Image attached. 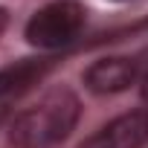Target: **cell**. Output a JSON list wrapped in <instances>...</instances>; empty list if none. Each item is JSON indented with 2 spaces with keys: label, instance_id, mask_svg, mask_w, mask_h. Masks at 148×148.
I'll return each instance as SVG.
<instances>
[{
  "label": "cell",
  "instance_id": "3957f363",
  "mask_svg": "<svg viewBox=\"0 0 148 148\" xmlns=\"http://www.w3.org/2000/svg\"><path fill=\"white\" fill-rule=\"evenodd\" d=\"M148 142V110H131L110 119L79 148H142Z\"/></svg>",
  "mask_w": 148,
  "mask_h": 148
},
{
  "label": "cell",
  "instance_id": "5b68a950",
  "mask_svg": "<svg viewBox=\"0 0 148 148\" xmlns=\"http://www.w3.org/2000/svg\"><path fill=\"white\" fill-rule=\"evenodd\" d=\"M55 67V58H21L0 70V102H9L38 84L47 73Z\"/></svg>",
  "mask_w": 148,
  "mask_h": 148
},
{
  "label": "cell",
  "instance_id": "277c9868",
  "mask_svg": "<svg viewBox=\"0 0 148 148\" xmlns=\"http://www.w3.org/2000/svg\"><path fill=\"white\" fill-rule=\"evenodd\" d=\"M142 76V61L136 58H99L84 70V84L93 93H122L131 84H136Z\"/></svg>",
  "mask_w": 148,
  "mask_h": 148
},
{
  "label": "cell",
  "instance_id": "6da1fadb",
  "mask_svg": "<svg viewBox=\"0 0 148 148\" xmlns=\"http://www.w3.org/2000/svg\"><path fill=\"white\" fill-rule=\"evenodd\" d=\"M82 116V102L70 87H52L32 108L15 116L9 139L18 148H52L70 136Z\"/></svg>",
  "mask_w": 148,
  "mask_h": 148
},
{
  "label": "cell",
  "instance_id": "7a4b0ae2",
  "mask_svg": "<svg viewBox=\"0 0 148 148\" xmlns=\"http://www.w3.org/2000/svg\"><path fill=\"white\" fill-rule=\"evenodd\" d=\"M82 26H84V9L76 0H55L29 18L26 41L38 49H61L79 38Z\"/></svg>",
  "mask_w": 148,
  "mask_h": 148
},
{
  "label": "cell",
  "instance_id": "8992f818",
  "mask_svg": "<svg viewBox=\"0 0 148 148\" xmlns=\"http://www.w3.org/2000/svg\"><path fill=\"white\" fill-rule=\"evenodd\" d=\"M3 23H6V12L0 9V29H3Z\"/></svg>",
  "mask_w": 148,
  "mask_h": 148
}]
</instances>
